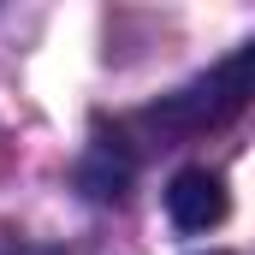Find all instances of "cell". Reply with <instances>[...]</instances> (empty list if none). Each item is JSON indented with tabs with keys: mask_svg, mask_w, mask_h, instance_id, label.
Masks as SVG:
<instances>
[{
	"mask_svg": "<svg viewBox=\"0 0 255 255\" xmlns=\"http://www.w3.org/2000/svg\"><path fill=\"white\" fill-rule=\"evenodd\" d=\"M250 95H255V42L238 48L232 60H220L214 71H202L196 83H184L178 95H166L154 107V119L166 130L196 136V130H214V125H226V119H238L250 107Z\"/></svg>",
	"mask_w": 255,
	"mask_h": 255,
	"instance_id": "cell-1",
	"label": "cell"
},
{
	"mask_svg": "<svg viewBox=\"0 0 255 255\" xmlns=\"http://www.w3.org/2000/svg\"><path fill=\"white\" fill-rule=\"evenodd\" d=\"M166 214L178 232H214L226 214H232V196H226V178L214 166H184L172 184H166Z\"/></svg>",
	"mask_w": 255,
	"mask_h": 255,
	"instance_id": "cell-2",
	"label": "cell"
}]
</instances>
